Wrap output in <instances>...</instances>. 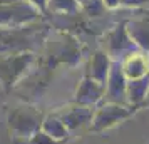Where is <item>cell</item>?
<instances>
[{
  "instance_id": "obj_2",
  "label": "cell",
  "mask_w": 149,
  "mask_h": 144,
  "mask_svg": "<svg viewBox=\"0 0 149 144\" xmlns=\"http://www.w3.org/2000/svg\"><path fill=\"white\" fill-rule=\"evenodd\" d=\"M137 107L131 106V104H116V102H106L102 104L99 109L94 112L92 122L89 126L91 132L101 134L106 131L116 127L119 122L126 121L134 114Z\"/></svg>"
},
{
  "instance_id": "obj_10",
  "label": "cell",
  "mask_w": 149,
  "mask_h": 144,
  "mask_svg": "<svg viewBox=\"0 0 149 144\" xmlns=\"http://www.w3.org/2000/svg\"><path fill=\"white\" fill-rule=\"evenodd\" d=\"M142 106H149V92H148V96H146V101H144V104Z\"/></svg>"
},
{
  "instance_id": "obj_3",
  "label": "cell",
  "mask_w": 149,
  "mask_h": 144,
  "mask_svg": "<svg viewBox=\"0 0 149 144\" xmlns=\"http://www.w3.org/2000/svg\"><path fill=\"white\" fill-rule=\"evenodd\" d=\"M106 99L107 102L129 104L127 102V79L122 72L121 62H114L106 82Z\"/></svg>"
},
{
  "instance_id": "obj_7",
  "label": "cell",
  "mask_w": 149,
  "mask_h": 144,
  "mask_svg": "<svg viewBox=\"0 0 149 144\" xmlns=\"http://www.w3.org/2000/svg\"><path fill=\"white\" fill-rule=\"evenodd\" d=\"M42 131L47 132L49 136L55 139L57 143H64L65 139L70 137V132H69L67 126L62 122V119L57 114H49L45 116L44 122H42Z\"/></svg>"
},
{
  "instance_id": "obj_1",
  "label": "cell",
  "mask_w": 149,
  "mask_h": 144,
  "mask_svg": "<svg viewBox=\"0 0 149 144\" xmlns=\"http://www.w3.org/2000/svg\"><path fill=\"white\" fill-rule=\"evenodd\" d=\"M45 116L32 106H19L7 117L8 132L15 144H29V139L42 129Z\"/></svg>"
},
{
  "instance_id": "obj_8",
  "label": "cell",
  "mask_w": 149,
  "mask_h": 144,
  "mask_svg": "<svg viewBox=\"0 0 149 144\" xmlns=\"http://www.w3.org/2000/svg\"><path fill=\"white\" fill-rule=\"evenodd\" d=\"M111 67H112V64H111V61H109V55L104 54V52H97V54L94 55L92 62H91V72H89V77L106 86L109 72H111Z\"/></svg>"
},
{
  "instance_id": "obj_4",
  "label": "cell",
  "mask_w": 149,
  "mask_h": 144,
  "mask_svg": "<svg viewBox=\"0 0 149 144\" xmlns=\"http://www.w3.org/2000/svg\"><path fill=\"white\" fill-rule=\"evenodd\" d=\"M95 111L87 106H81V104H72L69 107H64L62 111L55 112L57 116L62 119V122L67 126V129L70 134H74L75 131L82 129L86 126H91L92 117H94Z\"/></svg>"
},
{
  "instance_id": "obj_9",
  "label": "cell",
  "mask_w": 149,
  "mask_h": 144,
  "mask_svg": "<svg viewBox=\"0 0 149 144\" xmlns=\"http://www.w3.org/2000/svg\"><path fill=\"white\" fill-rule=\"evenodd\" d=\"M29 144H61V143H57L55 139H52V137L49 136L47 132H44V131L40 129L29 139Z\"/></svg>"
},
{
  "instance_id": "obj_6",
  "label": "cell",
  "mask_w": 149,
  "mask_h": 144,
  "mask_svg": "<svg viewBox=\"0 0 149 144\" xmlns=\"http://www.w3.org/2000/svg\"><path fill=\"white\" fill-rule=\"evenodd\" d=\"M122 72L127 81H137L149 76V57L142 52H132L121 62Z\"/></svg>"
},
{
  "instance_id": "obj_5",
  "label": "cell",
  "mask_w": 149,
  "mask_h": 144,
  "mask_svg": "<svg viewBox=\"0 0 149 144\" xmlns=\"http://www.w3.org/2000/svg\"><path fill=\"white\" fill-rule=\"evenodd\" d=\"M104 97H106V86L91 77H86L75 92L74 102L81 104V106H87V107H94Z\"/></svg>"
}]
</instances>
